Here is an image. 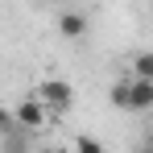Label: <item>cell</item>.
Returning <instances> with one entry per match:
<instances>
[{
    "instance_id": "6da1fadb",
    "label": "cell",
    "mask_w": 153,
    "mask_h": 153,
    "mask_svg": "<svg viewBox=\"0 0 153 153\" xmlns=\"http://www.w3.org/2000/svg\"><path fill=\"white\" fill-rule=\"evenodd\" d=\"M33 100L46 108V116H50V112H66V108L75 103V87H71L66 79H46V83L37 87V95H33Z\"/></svg>"
},
{
    "instance_id": "7a4b0ae2",
    "label": "cell",
    "mask_w": 153,
    "mask_h": 153,
    "mask_svg": "<svg viewBox=\"0 0 153 153\" xmlns=\"http://www.w3.org/2000/svg\"><path fill=\"white\" fill-rule=\"evenodd\" d=\"M46 120H50V116H46V108H42L37 100H21L17 108H13V128H21V132H29V137H33L37 128H46Z\"/></svg>"
},
{
    "instance_id": "3957f363",
    "label": "cell",
    "mask_w": 153,
    "mask_h": 153,
    "mask_svg": "<svg viewBox=\"0 0 153 153\" xmlns=\"http://www.w3.org/2000/svg\"><path fill=\"white\" fill-rule=\"evenodd\" d=\"M153 108V83L128 79V112H149Z\"/></svg>"
},
{
    "instance_id": "277c9868",
    "label": "cell",
    "mask_w": 153,
    "mask_h": 153,
    "mask_svg": "<svg viewBox=\"0 0 153 153\" xmlns=\"http://www.w3.org/2000/svg\"><path fill=\"white\" fill-rule=\"evenodd\" d=\"M58 33L66 37V42H75L87 33V13H79V8H66V13H58Z\"/></svg>"
},
{
    "instance_id": "5b68a950",
    "label": "cell",
    "mask_w": 153,
    "mask_h": 153,
    "mask_svg": "<svg viewBox=\"0 0 153 153\" xmlns=\"http://www.w3.org/2000/svg\"><path fill=\"white\" fill-rule=\"evenodd\" d=\"M29 132H21V128H8L4 137H0V153H29Z\"/></svg>"
},
{
    "instance_id": "8992f818",
    "label": "cell",
    "mask_w": 153,
    "mask_h": 153,
    "mask_svg": "<svg viewBox=\"0 0 153 153\" xmlns=\"http://www.w3.org/2000/svg\"><path fill=\"white\" fill-rule=\"evenodd\" d=\"M132 79H145V83H153V54L141 50L137 58H132Z\"/></svg>"
},
{
    "instance_id": "52a82bcc",
    "label": "cell",
    "mask_w": 153,
    "mask_h": 153,
    "mask_svg": "<svg viewBox=\"0 0 153 153\" xmlns=\"http://www.w3.org/2000/svg\"><path fill=\"white\" fill-rule=\"evenodd\" d=\"M108 103H112V108H120V112H128V79H116V83H112Z\"/></svg>"
},
{
    "instance_id": "ba28073f",
    "label": "cell",
    "mask_w": 153,
    "mask_h": 153,
    "mask_svg": "<svg viewBox=\"0 0 153 153\" xmlns=\"http://www.w3.org/2000/svg\"><path fill=\"white\" fill-rule=\"evenodd\" d=\"M75 153H103V145L95 141V137L83 132V137H75Z\"/></svg>"
},
{
    "instance_id": "9c48e42d",
    "label": "cell",
    "mask_w": 153,
    "mask_h": 153,
    "mask_svg": "<svg viewBox=\"0 0 153 153\" xmlns=\"http://www.w3.org/2000/svg\"><path fill=\"white\" fill-rule=\"evenodd\" d=\"M8 128H13V112H8V108H0V137H4Z\"/></svg>"
},
{
    "instance_id": "30bf717a",
    "label": "cell",
    "mask_w": 153,
    "mask_h": 153,
    "mask_svg": "<svg viewBox=\"0 0 153 153\" xmlns=\"http://www.w3.org/2000/svg\"><path fill=\"white\" fill-rule=\"evenodd\" d=\"M37 153H66V149H58V145H46V149H37Z\"/></svg>"
},
{
    "instance_id": "8fae6325",
    "label": "cell",
    "mask_w": 153,
    "mask_h": 153,
    "mask_svg": "<svg viewBox=\"0 0 153 153\" xmlns=\"http://www.w3.org/2000/svg\"><path fill=\"white\" fill-rule=\"evenodd\" d=\"M132 153H153V149H149V145H141V149H132Z\"/></svg>"
}]
</instances>
